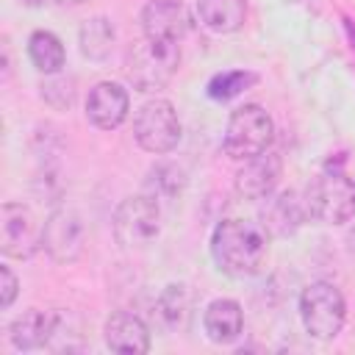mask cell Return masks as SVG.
Masks as SVG:
<instances>
[{
  "mask_svg": "<svg viewBox=\"0 0 355 355\" xmlns=\"http://www.w3.org/2000/svg\"><path fill=\"white\" fill-rule=\"evenodd\" d=\"M269 250V233L261 222L222 219L211 236V255L227 277H252L261 272Z\"/></svg>",
  "mask_w": 355,
  "mask_h": 355,
  "instance_id": "1",
  "label": "cell"
},
{
  "mask_svg": "<svg viewBox=\"0 0 355 355\" xmlns=\"http://www.w3.org/2000/svg\"><path fill=\"white\" fill-rule=\"evenodd\" d=\"M178 64H180L178 42L144 36L141 42H136L130 47L125 72H128V80L133 83V89L158 92L172 80V75L178 72Z\"/></svg>",
  "mask_w": 355,
  "mask_h": 355,
  "instance_id": "2",
  "label": "cell"
},
{
  "mask_svg": "<svg viewBox=\"0 0 355 355\" xmlns=\"http://www.w3.org/2000/svg\"><path fill=\"white\" fill-rule=\"evenodd\" d=\"M272 139H275V122L266 114V108H261L258 103H247L230 114L222 150L236 161H250L266 153Z\"/></svg>",
  "mask_w": 355,
  "mask_h": 355,
  "instance_id": "3",
  "label": "cell"
},
{
  "mask_svg": "<svg viewBox=\"0 0 355 355\" xmlns=\"http://www.w3.org/2000/svg\"><path fill=\"white\" fill-rule=\"evenodd\" d=\"M302 197L308 216L322 225H344L355 214V183L338 169L313 178Z\"/></svg>",
  "mask_w": 355,
  "mask_h": 355,
  "instance_id": "4",
  "label": "cell"
},
{
  "mask_svg": "<svg viewBox=\"0 0 355 355\" xmlns=\"http://www.w3.org/2000/svg\"><path fill=\"white\" fill-rule=\"evenodd\" d=\"M300 319L313 338H319V341L336 338L347 319L344 294L327 280L308 283L300 294Z\"/></svg>",
  "mask_w": 355,
  "mask_h": 355,
  "instance_id": "5",
  "label": "cell"
},
{
  "mask_svg": "<svg viewBox=\"0 0 355 355\" xmlns=\"http://www.w3.org/2000/svg\"><path fill=\"white\" fill-rule=\"evenodd\" d=\"M133 136H136L139 147L147 153H155V155L172 153L180 141V119H178L175 105L164 97L147 100L136 111Z\"/></svg>",
  "mask_w": 355,
  "mask_h": 355,
  "instance_id": "6",
  "label": "cell"
},
{
  "mask_svg": "<svg viewBox=\"0 0 355 355\" xmlns=\"http://www.w3.org/2000/svg\"><path fill=\"white\" fill-rule=\"evenodd\" d=\"M161 233V205L150 194L125 197L114 211V236L122 247H147Z\"/></svg>",
  "mask_w": 355,
  "mask_h": 355,
  "instance_id": "7",
  "label": "cell"
},
{
  "mask_svg": "<svg viewBox=\"0 0 355 355\" xmlns=\"http://www.w3.org/2000/svg\"><path fill=\"white\" fill-rule=\"evenodd\" d=\"M42 247L55 263H72L86 247V222L75 208H55L42 227Z\"/></svg>",
  "mask_w": 355,
  "mask_h": 355,
  "instance_id": "8",
  "label": "cell"
},
{
  "mask_svg": "<svg viewBox=\"0 0 355 355\" xmlns=\"http://www.w3.org/2000/svg\"><path fill=\"white\" fill-rule=\"evenodd\" d=\"M42 247V227L22 202L0 205V252L6 258H31Z\"/></svg>",
  "mask_w": 355,
  "mask_h": 355,
  "instance_id": "9",
  "label": "cell"
},
{
  "mask_svg": "<svg viewBox=\"0 0 355 355\" xmlns=\"http://www.w3.org/2000/svg\"><path fill=\"white\" fill-rule=\"evenodd\" d=\"M308 219V208H305V197L300 191H280V194H269L263 208H261V227L272 236V239H286L291 233L300 230V225Z\"/></svg>",
  "mask_w": 355,
  "mask_h": 355,
  "instance_id": "10",
  "label": "cell"
},
{
  "mask_svg": "<svg viewBox=\"0 0 355 355\" xmlns=\"http://www.w3.org/2000/svg\"><path fill=\"white\" fill-rule=\"evenodd\" d=\"M283 175V161L277 153H261L250 158L239 172H236V191L244 200H266Z\"/></svg>",
  "mask_w": 355,
  "mask_h": 355,
  "instance_id": "11",
  "label": "cell"
},
{
  "mask_svg": "<svg viewBox=\"0 0 355 355\" xmlns=\"http://www.w3.org/2000/svg\"><path fill=\"white\" fill-rule=\"evenodd\" d=\"M191 25V17L180 0H150L141 8V31L150 39L180 42Z\"/></svg>",
  "mask_w": 355,
  "mask_h": 355,
  "instance_id": "12",
  "label": "cell"
},
{
  "mask_svg": "<svg viewBox=\"0 0 355 355\" xmlns=\"http://www.w3.org/2000/svg\"><path fill=\"white\" fill-rule=\"evenodd\" d=\"M130 108V97L119 83L103 80L89 89L86 97V119L100 130H114L125 122Z\"/></svg>",
  "mask_w": 355,
  "mask_h": 355,
  "instance_id": "13",
  "label": "cell"
},
{
  "mask_svg": "<svg viewBox=\"0 0 355 355\" xmlns=\"http://www.w3.org/2000/svg\"><path fill=\"white\" fill-rule=\"evenodd\" d=\"M105 347L111 352H125V355H144L150 349V330L147 324L128 311H116L105 319L103 327Z\"/></svg>",
  "mask_w": 355,
  "mask_h": 355,
  "instance_id": "14",
  "label": "cell"
},
{
  "mask_svg": "<svg viewBox=\"0 0 355 355\" xmlns=\"http://www.w3.org/2000/svg\"><path fill=\"white\" fill-rule=\"evenodd\" d=\"M55 330H58V319L53 313H44L39 308H28L11 322L8 338L17 349H39L50 341V336Z\"/></svg>",
  "mask_w": 355,
  "mask_h": 355,
  "instance_id": "15",
  "label": "cell"
},
{
  "mask_svg": "<svg viewBox=\"0 0 355 355\" xmlns=\"http://www.w3.org/2000/svg\"><path fill=\"white\" fill-rule=\"evenodd\" d=\"M202 327L214 344L236 341L241 336V327H244L241 305L236 300H214L202 313Z\"/></svg>",
  "mask_w": 355,
  "mask_h": 355,
  "instance_id": "16",
  "label": "cell"
},
{
  "mask_svg": "<svg viewBox=\"0 0 355 355\" xmlns=\"http://www.w3.org/2000/svg\"><path fill=\"white\" fill-rule=\"evenodd\" d=\"M197 17L214 33H233L247 19V0H197Z\"/></svg>",
  "mask_w": 355,
  "mask_h": 355,
  "instance_id": "17",
  "label": "cell"
},
{
  "mask_svg": "<svg viewBox=\"0 0 355 355\" xmlns=\"http://www.w3.org/2000/svg\"><path fill=\"white\" fill-rule=\"evenodd\" d=\"M183 189H186V172L178 164L161 161V164L150 166L147 180H144V194H150L158 205L178 200L183 194Z\"/></svg>",
  "mask_w": 355,
  "mask_h": 355,
  "instance_id": "18",
  "label": "cell"
},
{
  "mask_svg": "<svg viewBox=\"0 0 355 355\" xmlns=\"http://www.w3.org/2000/svg\"><path fill=\"white\" fill-rule=\"evenodd\" d=\"M114 39H116V31L111 25L108 17H92L80 25V33H78V42H80V53L89 58V61H103L108 58L111 47H114Z\"/></svg>",
  "mask_w": 355,
  "mask_h": 355,
  "instance_id": "19",
  "label": "cell"
},
{
  "mask_svg": "<svg viewBox=\"0 0 355 355\" xmlns=\"http://www.w3.org/2000/svg\"><path fill=\"white\" fill-rule=\"evenodd\" d=\"M28 55H31V64L39 72H44V75L61 72L64 58H67L61 39L55 33H50V31H33L31 33V39H28Z\"/></svg>",
  "mask_w": 355,
  "mask_h": 355,
  "instance_id": "20",
  "label": "cell"
},
{
  "mask_svg": "<svg viewBox=\"0 0 355 355\" xmlns=\"http://www.w3.org/2000/svg\"><path fill=\"white\" fill-rule=\"evenodd\" d=\"M189 319V297H186V288L183 286H166L155 302V322L166 330V333H175L186 324Z\"/></svg>",
  "mask_w": 355,
  "mask_h": 355,
  "instance_id": "21",
  "label": "cell"
},
{
  "mask_svg": "<svg viewBox=\"0 0 355 355\" xmlns=\"http://www.w3.org/2000/svg\"><path fill=\"white\" fill-rule=\"evenodd\" d=\"M255 83H258V75L255 72L227 69V72H219V75H214L208 80V97L211 100H233V97H239L241 92H247Z\"/></svg>",
  "mask_w": 355,
  "mask_h": 355,
  "instance_id": "22",
  "label": "cell"
},
{
  "mask_svg": "<svg viewBox=\"0 0 355 355\" xmlns=\"http://www.w3.org/2000/svg\"><path fill=\"white\" fill-rule=\"evenodd\" d=\"M42 100L50 103L53 108H69L75 103V78L67 75H50L42 83Z\"/></svg>",
  "mask_w": 355,
  "mask_h": 355,
  "instance_id": "23",
  "label": "cell"
},
{
  "mask_svg": "<svg viewBox=\"0 0 355 355\" xmlns=\"http://www.w3.org/2000/svg\"><path fill=\"white\" fill-rule=\"evenodd\" d=\"M19 291V280L8 266H0V308H11V302L17 300Z\"/></svg>",
  "mask_w": 355,
  "mask_h": 355,
  "instance_id": "24",
  "label": "cell"
},
{
  "mask_svg": "<svg viewBox=\"0 0 355 355\" xmlns=\"http://www.w3.org/2000/svg\"><path fill=\"white\" fill-rule=\"evenodd\" d=\"M22 6H28V8H42L44 3H50V0H19Z\"/></svg>",
  "mask_w": 355,
  "mask_h": 355,
  "instance_id": "25",
  "label": "cell"
},
{
  "mask_svg": "<svg viewBox=\"0 0 355 355\" xmlns=\"http://www.w3.org/2000/svg\"><path fill=\"white\" fill-rule=\"evenodd\" d=\"M344 22H347V33H349V39L355 42V22H352V19H344Z\"/></svg>",
  "mask_w": 355,
  "mask_h": 355,
  "instance_id": "26",
  "label": "cell"
},
{
  "mask_svg": "<svg viewBox=\"0 0 355 355\" xmlns=\"http://www.w3.org/2000/svg\"><path fill=\"white\" fill-rule=\"evenodd\" d=\"M50 3H55V6H78L83 0H50Z\"/></svg>",
  "mask_w": 355,
  "mask_h": 355,
  "instance_id": "27",
  "label": "cell"
}]
</instances>
